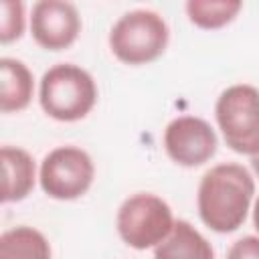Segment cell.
I'll list each match as a JSON object with an SVG mask.
<instances>
[{
    "instance_id": "cell-2",
    "label": "cell",
    "mask_w": 259,
    "mask_h": 259,
    "mask_svg": "<svg viewBox=\"0 0 259 259\" xmlns=\"http://www.w3.org/2000/svg\"><path fill=\"white\" fill-rule=\"evenodd\" d=\"M40 107L59 121H77L85 117L97 101L93 77L71 63L51 67L40 79Z\"/></svg>"
},
{
    "instance_id": "cell-3",
    "label": "cell",
    "mask_w": 259,
    "mask_h": 259,
    "mask_svg": "<svg viewBox=\"0 0 259 259\" xmlns=\"http://www.w3.org/2000/svg\"><path fill=\"white\" fill-rule=\"evenodd\" d=\"M168 45V26L158 12H125L109 32L113 55L125 65H144L156 61Z\"/></svg>"
},
{
    "instance_id": "cell-16",
    "label": "cell",
    "mask_w": 259,
    "mask_h": 259,
    "mask_svg": "<svg viewBox=\"0 0 259 259\" xmlns=\"http://www.w3.org/2000/svg\"><path fill=\"white\" fill-rule=\"evenodd\" d=\"M253 223H255V229L259 231V198H257L255 208H253Z\"/></svg>"
},
{
    "instance_id": "cell-11",
    "label": "cell",
    "mask_w": 259,
    "mask_h": 259,
    "mask_svg": "<svg viewBox=\"0 0 259 259\" xmlns=\"http://www.w3.org/2000/svg\"><path fill=\"white\" fill-rule=\"evenodd\" d=\"M32 99V73L22 61L0 59V109L4 113L24 109Z\"/></svg>"
},
{
    "instance_id": "cell-1",
    "label": "cell",
    "mask_w": 259,
    "mask_h": 259,
    "mask_svg": "<svg viewBox=\"0 0 259 259\" xmlns=\"http://www.w3.org/2000/svg\"><path fill=\"white\" fill-rule=\"evenodd\" d=\"M253 194L255 182L241 164H219L198 184L200 221L217 233H233L245 223Z\"/></svg>"
},
{
    "instance_id": "cell-6",
    "label": "cell",
    "mask_w": 259,
    "mask_h": 259,
    "mask_svg": "<svg viewBox=\"0 0 259 259\" xmlns=\"http://www.w3.org/2000/svg\"><path fill=\"white\" fill-rule=\"evenodd\" d=\"M95 166L89 154L75 146H61L49 152L40 164V186L57 200L83 196L93 182Z\"/></svg>"
},
{
    "instance_id": "cell-8",
    "label": "cell",
    "mask_w": 259,
    "mask_h": 259,
    "mask_svg": "<svg viewBox=\"0 0 259 259\" xmlns=\"http://www.w3.org/2000/svg\"><path fill=\"white\" fill-rule=\"evenodd\" d=\"M32 38L47 51H63L75 42L81 30V18L71 2L40 0L32 6Z\"/></svg>"
},
{
    "instance_id": "cell-10",
    "label": "cell",
    "mask_w": 259,
    "mask_h": 259,
    "mask_svg": "<svg viewBox=\"0 0 259 259\" xmlns=\"http://www.w3.org/2000/svg\"><path fill=\"white\" fill-rule=\"evenodd\" d=\"M154 259H214V251L190 223L176 221L170 235L156 245Z\"/></svg>"
},
{
    "instance_id": "cell-13",
    "label": "cell",
    "mask_w": 259,
    "mask_h": 259,
    "mask_svg": "<svg viewBox=\"0 0 259 259\" xmlns=\"http://www.w3.org/2000/svg\"><path fill=\"white\" fill-rule=\"evenodd\" d=\"M237 0H190L186 2V14L190 22L200 28H221L229 24L241 10Z\"/></svg>"
},
{
    "instance_id": "cell-15",
    "label": "cell",
    "mask_w": 259,
    "mask_h": 259,
    "mask_svg": "<svg viewBox=\"0 0 259 259\" xmlns=\"http://www.w3.org/2000/svg\"><path fill=\"white\" fill-rule=\"evenodd\" d=\"M227 259H259V237L247 235L235 241L227 253Z\"/></svg>"
},
{
    "instance_id": "cell-17",
    "label": "cell",
    "mask_w": 259,
    "mask_h": 259,
    "mask_svg": "<svg viewBox=\"0 0 259 259\" xmlns=\"http://www.w3.org/2000/svg\"><path fill=\"white\" fill-rule=\"evenodd\" d=\"M251 166H253V170H255V174L259 176V154L251 158Z\"/></svg>"
},
{
    "instance_id": "cell-4",
    "label": "cell",
    "mask_w": 259,
    "mask_h": 259,
    "mask_svg": "<svg viewBox=\"0 0 259 259\" xmlns=\"http://www.w3.org/2000/svg\"><path fill=\"white\" fill-rule=\"evenodd\" d=\"M217 123L231 150L237 154H259V89L233 85L217 99Z\"/></svg>"
},
{
    "instance_id": "cell-7",
    "label": "cell",
    "mask_w": 259,
    "mask_h": 259,
    "mask_svg": "<svg viewBox=\"0 0 259 259\" xmlns=\"http://www.w3.org/2000/svg\"><path fill=\"white\" fill-rule=\"evenodd\" d=\"M164 148L180 166H200L217 152L214 130L200 117L182 115L168 123L164 132Z\"/></svg>"
},
{
    "instance_id": "cell-12",
    "label": "cell",
    "mask_w": 259,
    "mask_h": 259,
    "mask_svg": "<svg viewBox=\"0 0 259 259\" xmlns=\"http://www.w3.org/2000/svg\"><path fill=\"white\" fill-rule=\"evenodd\" d=\"M0 259H51V245L32 227H14L0 237Z\"/></svg>"
},
{
    "instance_id": "cell-9",
    "label": "cell",
    "mask_w": 259,
    "mask_h": 259,
    "mask_svg": "<svg viewBox=\"0 0 259 259\" xmlns=\"http://www.w3.org/2000/svg\"><path fill=\"white\" fill-rule=\"evenodd\" d=\"M2 158V200L16 202L30 194L34 186V162L22 148L4 146Z\"/></svg>"
},
{
    "instance_id": "cell-14",
    "label": "cell",
    "mask_w": 259,
    "mask_h": 259,
    "mask_svg": "<svg viewBox=\"0 0 259 259\" xmlns=\"http://www.w3.org/2000/svg\"><path fill=\"white\" fill-rule=\"evenodd\" d=\"M24 30V6L18 0L0 2V40L12 42Z\"/></svg>"
},
{
    "instance_id": "cell-5",
    "label": "cell",
    "mask_w": 259,
    "mask_h": 259,
    "mask_svg": "<svg viewBox=\"0 0 259 259\" xmlns=\"http://www.w3.org/2000/svg\"><path fill=\"white\" fill-rule=\"evenodd\" d=\"M170 206L156 194H134L117 210V233L134 249L160 245L172 231Z\"/></svg>"
}]
</instances>
